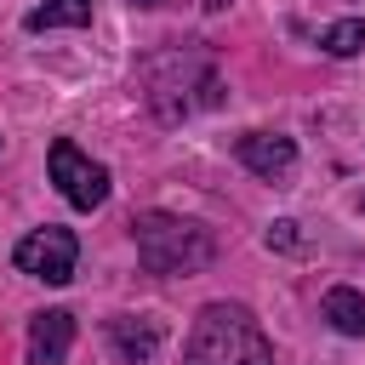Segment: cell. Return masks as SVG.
<instances>
[{
    "instance_id": "obj_7",
    "label": "cell",
    "mask_w": 365,
    "mask_h": 365,
    "mask_svg": "<svg viewBox=\"0 0 365 365\" xmlns=\"http://www.w3.org/2000/svg\"><path fill=\"white\" fill-rule=\"evenodd\" d=\"M160 319H148V314H114L108 319V342H114V354L125 359V365H143V359H154V348H160Z\"/></svg>"
},
{
    "instance_id": "obj_1",
    "label": "cell",
    "mask_w": 365,
    "mask_h": 365,
    "mask_svg": "<svg viewBox=\"0 0 365 365\" xmlns=\"http://www.w3.org/2000/svg\"><path fill=\"white\" fill-rule=\"evenodd\" d=\"M182 365H274V342L245 302H205L188 325Z\"/></svg>"
},
{
    "instance_id": "obj_11",
    "label": "cell",
    "mask_w": 365,
    "mask_h": 365,
    "mask_svg": "<svg viewBox=\"0 0 365 365\" xmlns=\"http://www.w3.org/2000/svg\"><path fill=\"white\" fill-rule=\"evenodd\" d=\"M268 245H285V251H291V245H297V222H274V228H268Z\"/></svg>"
},
{
    "instance_id": "obj_4",
    "label": "cell",
    "mask_w": 365,
    "mask_h": 365,
    "mask_svg": "<svg viewBox=\"0 0 365 365\" xmlns=\"http://www.w3.org/2000/svg\"><path fill=\"white\" fill-rule=\"evenodd\" d=\"M51 182H57V194H63L74 211H97V205L108 200V165L86 160L80 143H68V137L51 143Z\"/></svg>"
},
{
    "instance_id": "obj_2",
    "label": "cell",
    "mask_w": 365,
    "mask_h": 365,
    "mask_svg": "<svg viewBox=\"0 0 365 365\" xmlns=\"http://www.w3.org/2000/svg\"><path fill=\"white\" fill-rule=\"evenodd\" d=\"M131 240H137V257H143L148 274H194L217 257V245L200 222L165 217V211H143L131 222Z\"/></svg>"
},
{
    "instance_id": "obj_9",
    "label": "cell",
    "mask_w": 365,
    "mask_h": 365,
    "mask_svg": "<svg viewBox=\"0 0 365 365\" xmlns=\"http://www.w3.org/2000/svg\"><path fill=\"white\" fill-rule=\"evenodd\" d=\"M91 23V0H46L29 11V29H86Z\"/></svg>"
},
{
    "instance_id": "obj_5",
    "label": "cell",
    "mask_w": 365,
    "mask_h": 365,
    "mask_svg": "<svg viewBox=\"0 0 365 365\" xmlns=\"http://www.w3.org/2000/svg\"><path fill=\"white\" fill-rule=\"evenodd\" d=\"M234 160L268 182H285L297 171V143L279 131H245V137H234Z\"/></svg>"
},
{
    "instance_id": "obj_8",
    "label": "cell",
    "mask_w": 365,
    "mask_h": 365,
    "mask_svg": "<svg viewBox=\"0 0 365 365\" xmlns=\"http://www.w3.org/2000/svg\"><path fill=\"white\" fill-rule=\"evenodd\" d=\"M319 314H325V325L336 336H365V297L354 285H331L325 302H319Z\"/></svg>"
},
{
    "instance_id": "obj_3",
    "label": "cell",
    "mask_w": 365,
    "mask_h": 365,
    "mask_svg": "<svg viewBox=\"0 0 365 365\" xmlns=\"http://www.w3.org/2000/svg\"><path fill=\"white\" fill-rule=\"evenodd\" d=\"M11 262H17V274H29V279L68 285V279H74V262H80V240H74L68 228L46 222V228H34V234H23V240H17Z\"/></svg>"
},
{
    "instance_id": "obj_10",
    "label": "cell",
    "mask_w": 365,
    "mask_h": 365,
    "mask_svg": "<svg viewBox=\"0 0 365 365\" xmlns=\"http://www.w3.org/2000/svg\"><path fill=\"white\" fill-rule=\"evenodd\" d=\"M359 46H365V17H342V23L319 29V51L325 57H354Z\"/></svg>"
},
{
    "instance_id": "obj_6",
    "label": "cell",
    "mask_w": 365,
    "mask_h": 365,
    "mask_svg": "<svg viewBox=\"0 0 365 365\" xmlns=\"http://www.w3.org/2000/svg\"><path fill=\"white\" fill-rule=\"evenodd\" d=\"M68 342H74V314L68 308L34 314V325H29V365H63Z\"/></svg>"
},
{
    "instance_id": "obj_12",
    "label": "cell",
    "mask_w": 365,
    "mask_h": 365,
    "mask_svg": "<svg viewBox=\"0 0 365 365\" xmlns=\"http://www.w3.org/2000/svg\"><path fill=\"white\" fill-rule=\"evenodd\" d=\"M131 6H160V0H131Z\"/></svg>"
}]
</instances>
